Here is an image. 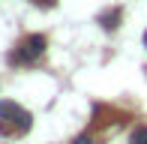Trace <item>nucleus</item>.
<instances>
[{"label":"nucleus","instance_id":"f257e3e1","mask_svg":"<svg viewBox=\"0 0 147 144\" xmlns=\"http://www.w3.org/2000/svg\"><path fill=\"white\" fill-rule=\"evenodd\" d=\"M33 126V117L15 102H0V132L3 135H24Z\"/></svg>","mask_w":147,"mask_h":144},{"label":"nucleus","instance_id":"f03ea898","mask_svg":"<svg viewBox=\"0 0 147 144\" xmlns=\"http://www.w3.org/2000/svg\"><path fill=\"white\" fill-rule=\"evenodd\" d=\"M42 51H45V36L33 33V36H27L21 45H18V51L12 54V60H36Z\"/></svg>","mask_w":147,"mask_h":144},{"label":"nucleus","instance_id":"7ed1b4c3","mask_svg":"<svg viewBox=\"0 0 147 144\" xmlns=\"http://www.w3.org/2000/svg\"><path fill=\"white\" fill-rule=\"evenodd\" d=\"M120 15H123L120 9H108V12H102V15H99V24H102L105 30H114L117 24H120Z\"/></svg>","mask_w":147,"mask_h":144},{"label":"nucleus","instance_id":"20e7f679","mask_svg":"<svg viewBox=\"0 0 147 144\" xmlns=\"http://www.w3.org/2000/svg\"><path fill=\"white\" fill-rule=\"evenodd\" d=\"M132 144H147V126H138L132 132Z\"/></svg>","mask_w":147,"mask_h":144},{"label":"nucleus","instance_id":"39448f33","mask_svg":"<svg viewBox=\"0 0 147 144\" xmlns=\"http://www.w3.org/2000/svg\"><path fill=\"white\" fill-rule=\"evenodd\" d=\"M30 3L42 6V9H51V6H57V0H30Z\"/></svg>","mask_w":147,"mask_h":144},{"label":"nucleus","instance_id":"423d86ee","mask_svg":"<svg viewBox=\"0 0 147 144\" xmlns=\"http://www.w3.org/2000/svg\"><path fill=\"white\" fill-rule=\"evenodd\" d=\"M75 144H93V141H90V135H81V138H75Z\"/></svg>","mask_w":147,"mask_h":144},{"label":"nucleus","instance_id":"0eeeda50","mask_svg":"<svg viewBox=\"0 0 147 144\" xmlns=\"http://www.w3.org/2000/svg\"><path fill=\"white\" fill-rule=\"evenodd\" d=\"M144 48H147V30H144Z\"/></svg>","mask_w":147,"mask_h":144}]
</instances>
